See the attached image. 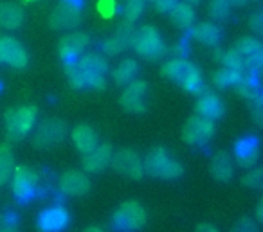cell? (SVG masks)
<instances>
[{
    "label": "cell",
    "mask_w": 263,
    "mask_h": 232,
    "mask_svg": "<svg viewBox=\"0 0 263 232\" xmlns=\"http://www.w3.org/2000/svg\"><path fill=\"white\" fill-rule=\"evenodd\" d=\"M65 74L70 87L76 90H103L106 87L108 62L98 52H83L74 63L65 65Z\"/></svg>",
    "instance_id": "obj_1"
},
{
    "label": "cell",
    "mask_w": 263,
    "mask_h": 232,
    "mask_svg": "<svg viewBox=\"0 0 263 232\" xmlns=\"http://www.w3.org/2000/svg\"><path fill=\"white\" fill-rule=\"evenodd\" d=\"M144 173L154 178H162V180H175L182 177L184 167L177 159H173L172 153L164 148H154L146 153L143 159Z\"/></svg>",
    "instance_id": "obj_2"
},
{
    "label": "cell",
    "mask_w": 263,
    "mask_h": 232,
    "mask_svg": "<svg viewBox=\"0 0 263 232\" xmlns=\"http://www.w3.org/2000/svg\"><path fill=\"white\" fill-rule=\"evenodd\" d=\"M132 49L141 58L148 60V62H159L168 52L161 33L154 26H143L136 31V36H134V42H132Z\"/></svg>",
    "instance_id": "obj_3"
},
{
    "label": "cell",
    "mask_w": 263,
    "mask_h": 232,
    "mask_svg": "<svg viewBox=\"0 0 263 232\" xmlns=\"http://www.w3.org/2000/svg\"><path fill=\"white\" fill-rule=\"evenodd\" d=\"M146 210L139 202H124L112 214V227L117 232H137L146 225Z\"/></svg>",
    "instance_id": "obj_4"
},
{
    "label": "cell",
    "mask_w": 263,
    "mask_h": 232,
    "mask_svg": "<svg viewBox=\"0 0 263 232\" xmlns=\"http://www.w3.org/2000/svg\"><path fill=\"white\" fill-rule=\"evenodd\" d=\"M36 106L24 105L18 108H11L6 112V130L11 141H22L36 123Z\"/></svg>",
    "instance_id": "obj_5"
},
{
    "label": "cell",
    "mask_w": 263,
    "mask_h": 232,
    "mask_svg": "<svg viewBox=\"0 0 263 232\" xmlns=\"http://www.w3.org/2000/svg\"><path fill=\"white\" fill-rule=\"evenodd\" d=\"M83 0H62L52 11L49 24L56 31H72L80 26Z\"/></svg>",
    "instance_id": "obj_6"
},
{
    "label": "cell",
    "mask_w": 263,
    "mask_h": 232,
    "mask_svg": "<svg viewBox=\"0 0 263 232\" xmlns=\"http://www.w3.org/2000/svg\"><path fill=\"white\" fill-rule=\"evenodd\" d=\"M67 131H69V128L63 119H58V117L45 119L36 126V131L33 135V144L40 149H49L63 142V139L67 137Z\"/></svg>",
    "instance_id": "obj_7"
},
{
    "label": "cell",
    "mask_w": 263,
    "mask_h": 232,
    "mask_svg": "<svg viewBox=\"0 0 263 232\" xmlns=\"http://www.w3.org/2000/svg\"><path fill=\"white\" fill-rule=\"evenodd\" d=\"M13 195L18 202H29L40 191V175L27 166H20L13 171Z\"/></svg>",
    "instance_id": "obj_8"
},
{
    "label": "cell",
    "mask_w": 263,
    "mask_h": 232,
    "mask_svg": "<svg viewBox=\"0 0 263 232\" xmlns=\"http://www.w3.org/2000/svg\"><path fill=\"white\" fill-rule=\"evenodd\" d=\"M215 135V121L200 115H191L182 128V139L190 146H205Z\"/></svg>",
    "instance_id": "obj_9"
},
{
    "label": "cell",
    "mask_w": 263,
    "mask_h": 232,
    "mask_svg": "<svg viewBox=\"0 0 263 232\" xmlns=\"http://www.w3.org/2000/svg\"><path fill=\"white\" fill-rule=\"evenodd\" d=\"M110 166H112L117 173L124 175V177H128V178H134V180H141V178L146 175L144 173L143 159H141L134 149H128V148L114 151Z\"/></svg>",
    "instance_id": "obj_10"
},
{
    "label": "cell",
    "mask_w": 263,
    "mask_h": 232,
    "mask_svg": "<svg viewBox=\"0 0 263 232\" xmlns=\"http://www.w3.org/2000/svg\"><path fill=\"white\" fill-rule=\"evenodd\" d=\"M150 87L144 80H136L123 90L119 98V105L123 110L130 113H143L146 110V98Z\"/></svg>",
    "instance_id": "obj_11"
},
{
    "label": "cell",
    "mask_w": 263,
    "mask_h": 232,
    "mask_svg": "<svg viewBox=\"0 0 263 232\" xmlns=\"http://www.w3.org/2000/svg\"><path fill=\"white\" fill-rule=\"evenodd\" d=\"M90 36L87 33H70L60 40L58 44V54L62 58L63 65L74 63L90 45Z\"/></svg>",
    "instance_id": "obj_12"
},
{
    "label": "cell",
    "mask_w": 263,
    "mask_h": 232,
    "mask_svg": "<svg viewBox=\"0 0 263 232\" xmlns=\"http://www.w3.org/2000/svg\"><path fill=\"white\" fill-rule=\"evenodd\" d=\"M136 31L137 29L134 24L123 20V24L117 27L116 34L101 42V51L105 52L106 56H117V54H121V52H124L126 49L132 47Z\"/></svg>",
    "instance_id": "obj_13"
},
{
    "label": "cell",
    "mask_w": 263,
    "mask_h": 232,
    "mask_svg": "<svg viewBox=\"0 0 263 232\" xmlns=\"http://www.w3.org/2000/svg\"><path fill=\"white\" fill-rule=\"evenodd\" d=\"M92 187L90 178L83 171H65L58 180L60 195L76 198V196H85Z\"/></svg>",
    "instance_id": "obj_14"
},
{
    "label": "cell",
    "mask_w": 263,
    "mask_h": 232,
    "mask_svg": "<svg viewBox=\"0 0 263 232\" xmlns=\"http://www.w3.org/2000/svg\"><path fill=\"white\" fill-rule=\"evenodd\" d=\"M29 56L16 38L0 36V63L9 65L13 69H24L27 67Z\"/></svg>",
    "instance_id": "obj_15"
},
{
    "label": "cell",
    "mask_w": 263,
    "mask_h": 232,
    "mask_svg": "<svg viewBox=\"0 0 263 232\" xmlns=\"http://www.w3.org/2000/svg\"><path fill=\"white\" fill-rule=\"evenodd\" d=\"M70 221L69 210L63 205H51L38 214L36 227L42 232H62Z\"/></svg>",
    "instance_id": "obj_16"
},
{
    "label": "cell",
    "mask_w": 263,
    "mask_h": 232,
    "mask_svg": "<svg viewBox=\"0 0 263 232\" xmlns=\"http://www.w3.org/2000/svg\"><path fill=\"white\" fill-rule=\"evenodd\" d=\"M234 162L240 167H254L259 159V141L254 135H245L234 142Z\"/></svg>",
    "instance_id": "obj_17"
},
{
    "label": "cell",
    "mask_w": 263,
    "mask_h": 232,
    "mask_svg": "<svg viewBox=\"0 0 263 232\" xmlns=\"http://www.w3.org/2000/svg\"><path fill=\"white\" fill-rule=\"evenodd\" d=\"M114 157V148L110 142L98 144V148L92 149L90 153L83 155V169L85 173H101L110 166Z\"/></svg>",
    "instance_id": "obj_18"
},
{
    "label": "cell",
    "mask_w": 263,
    "mask_h": 232,
    "mask_svg": "<svg viewBox=\"0 0 263 232\" xmlns=\"http://www.w3.org/2000/svg\"><path fill=\"white\" fill-rule=\"evenodd\" d=\"M223 112H226V105H223L222 98L213 92H202L198 101L195 103V113L205 117V119L216 121L223 115Z\"/></svg>",
    "instance_id": "obj_19"
},
{
    "label": "cell",
    "mask_w": 263,
    "mask_h": 232,
    "mask_svg": "<svg viewBox=\"0 0 263 232\" xmlns=\"http://www.w3.org/2000/svg\"><path fill=\"white\" fill-rule=\"evenodd\" d=\"M234 169H236V162H234L233 155L227 151H216L211 159V175L216 182H231L234 177Z\"/></svg>",
    "instance_id": "obj_20"
},
{
    "label": "cell",
    "mask_w": 263,
    "mask_h": 232,
    "mask_svg": "<svg viewBox=\"0 0 263 232\" xmlns=\"http://www.w3.org/2000/svg\"><path fill=\"white\" fill-rule=\"evenodd\" d=\"M70 137H72L74 148H76L80 153H83V155L90 153L92 149H96L99 144L98 131H96L92 126H88V124H78V126L72 130V133H70Z\"/></svg>",
    "instance_id": "obj_21"
},
{
    "label": "cell",
    "mask_w": 263,
    "mask_h": 232,
    "mask_svg": "<svg viewBox=\"0 0 263 232\" xmlns=\"http://www.w3.org/2000/svg\"><path fill=\"white\" fill-rule=\"evenodd\" d=\"M190 36L205 47H216L222 42V31L213 22H200L190 29Z\"/></svg>",
    "instance_id": "obj_22"
},
{
    "label": "cell",
    "mask_w": 263,
    "mask_h": 232,
    "mask_svg": "<svg viewBox=\"0 0 263 232\" xmlns=\"http://www.w3.org/2000/svg\"><path fill=\"white\" fill-rule=\"evenodd\" d=\"M24 24V9L13 2H0V27L8 31L20 29Z\"/></svg>",
    "instance_id": "obj_23"
},
{
    "label": "cell",
    "mask_w": 263,
    "mask_h": 232,
    "mask_svg": "<svg viewBox=\"0 0 263 232\" xmlns=\"http://www.w3.org/2000/svg\"><path fill=\"white\" fill-rule=\"evenodd\" d=\"M137 72H139V65H137L136 60H132V58L121 60L116 65V69L112 70L114 83L119 85V87H126L132 81L137 80Z\"/></svg>",
    "instance_id": "obj_24"
},
{
    "label": "cell",
    "mask_w": 263,
    "mask_h": 232,
    "mask_svg": "<svg viewBox=\"0 0 263 232\" xmlns=\"http://www.w3.org/2000/svg\"><path fill=\"white\" fill-rule=\"evenodd\" d=\"M195 18H197V13H195L193 6L186 4V2H179L175 8L170 11V20L175 27L184 31H190L195 26Z\"/></svg>",
    "instance_id": "obj_25"
},
{
    "label": "cell",
    "mask_w": 263,
    "mask_h": 232,
    "mask_svg": "<svg viewBox=\"0 0 263 232\" xmlns=\"http://www.w3.org/2000/svg\"><path fill=\"white\" fill-rule=\"evenodd\" d=\"M179 85L186 92H190V94H202V92H205V83H204V78H202V72L193 63H190L187 69L184 70Z\"/></svg>",
    "instance_id": "obj_26"
},
{
    "label": "cell",
    "mask_w": 263,
    "mask_h": 232,
    "mask_svg": "<svg viewBox=\"0 0 263 232\" xmlns=\"http://www.w3.org/2000/svg\"><path fill=\"white\" fill-rule=\"evenodd\" d=\"M234 49L243 56L245 63H247L249 60H252L254 56H258L263 52V42L254 36H241L240 40L234 44Z\"/></svg>",
    "instance_id": "obj_27"
},
{
    "label": "cell",
    "mask_w": 263,
    "mask_h": 232,
    "mask_svg": "<svg viewBox=\"0 0 263 232\" xmlns=\"http://www.w3.org/2000/svg\"><path fill=\"white\" fill-rule=\"evenodd\" d=\"M15 171V157L9 144H0V185L8 184Z\"/></svg>",
    "instance_id": "obj_28"
},
{
    "label": "cell",
    "mask_w": 263,
    "mask_h": 232,
    "mask_svg": "<svg viewBox=\"0 0 263 232\" xmlns=\"http://www.w3.org/2000/svg\"><path fill=\"white\" fill-rule=\"evenodd\" d=\"M243 76L245 74L240 72V70L223 67V69L216 70V74L213 76V83H215L218 88H234L238 83H240Z\"/></svg>",
    "instance_id": "obj_29"
},
{
    "label": "cell",
    "mask_w": 263,
    "mask_h": 232,
    "mask_svg": "<svg viewBox=\"0 0 263 232\" xmlns=\"http://www.w3.org/2000/svg\"><path fill=\"white\" fill-rule=\"evenodd\" d=\"M146 4H148V0H124V4L121 6L117 11L123 15V18L126 20V22L136 24L137 20L143 16L144 9H146Z\"/></svg>",
    "instance_id": "obj_30"
},
{
    "label": "cell",
    "mask_w": 263,
    "mask_h": 232,
    "mask_svg": "<svg viewBox=\"0 0 263 232\" xmlns=\"http://www.w3.org/2000/svg\"><path fill=\"white\" fill-rule=\"evenodd\" d=\"M191 62H187L186 58H172L168 60V62L162 65V76H166L168 80L175 81V83H179L180 78H182L184 70L187 69V65H190Z\"/></svg>",
    "instance_id": "obj_31"
},
{
    "label": "cell",
    "mask_w": 263,
    "mask_h": 232,
    "mask_svg": "<svg viewBox=\"0 0 263 232\" xmlns=\"http://www.w3.org/2000/svg\"><path fill=\"white\" fill-rule=\"evenodd\" d=\"M220 62H222V65L227 67V69L240 70V72H243V74L247 72V63H245V58L234 47L227 49V51H222V54H220Z\"/></svg>",
    "instance_id": "obj_32"
},
{
    "label": "cell",
    "mask_w": 263,
    "mask_h": 232,
    "mask_svg": "<svg viewBox=\"0 0 263 232\" xmlns=\"http://www.w3.org/2000/svg\"><path fill=\"white\" fill-rule=\"evenodd\" d=\"M231 8L229 0H209L208 13L215 22H223L231 16Z\"/></svg>",
    "instance_id": "obj_33"
},
{
    "label": "cell",
    "mask_w": 263,
    "mask_h": 232,
    "mask_svg": "<svg viewBox=\"0 0 263 232\" xmlns=\"http://www.w3.org/2000/svg\"><path fill=\"white\" fill-rule=\"evenodd\" d=\"M245 187L254 189V191H263V166L251 167L247 173L241 177Z\"/></svg>",
    "instance_id": "obj_34"
},
{
    "label": "cell",
    "mask_w": 263,
    "mask_h": 232,
    "mask_svg": "<svg viewBox=\"0 0 263 232\" xmlns=\"http://www.w3.org/2000/svg\"><path fill=\"white\" fill-rule=\"evenodd\" d=\"M0 232H20L18 218L15 212H4L0 216Z\"/></svg>",
    "instance_id": "obj_35"
},
{
    "label": "cell",
    "mask_w": 263,
    "mask_h": 232,
    "mask_svg": "<svg viewBox=\"0 0 263 232\" xmlns=\"http://www.w3.org/2000/svg\"><path fill=\"white\" fill-rule=\"evenodd\" d=\"M249 27H251V31L256 36H259L263 40V9L251 13V16H249Z\"/></svg>",
    "instance_id": "obj_36"
},
{
    "label": "cell",
    "mask_w": 263,
    "mask_h": 232,
    "mask_svg": "<svg viewBox=\"0 0 263 232\" xmlns=\"http://www.w3.org/2000/svg\"><path fill=\"white\" fill-rule=\"evenodd\" d=\"M231 232H258V223L252 218L243 216L234 223V227L231 228Z\"/></svg>",
    "instance_id": "obj_37"
},
{
    "label": "cell",
    "mask_w": 263,
    "mask_h": 232,
    "mask_svg": "<svg viewBox=\"0 0 263 232\" xmlns=\"http://www.w3.org/2000/svg\"><path fill=\"white\" fill-rule=\"evenodd\" d=\"M98 9H99V13H101L103 16L110 18L114 13H117V9H119V8H117L116 0H99Z\"/></svg>",
    "instance_id": "obj_38"
},
{
    "label": "cell",
    "mask_w": 263,
    "mask_h": 232,
    "mask_svg": "<svg viewBox=\"0 0 263 232\" xmlns=\"http://www.w3.org/2000/svg\"><path fill=\"white\" fill-rule=\"evenodd\" d=\"M251 117L256 126L263 128V103H251Z\"/></svg>",
    "instance_id": "obj_39"
},
{
    "label": "cell",
    "mask_w": 263,
    "mask_h": 232,
    "mask_svg": "<svg viewBox=\"0 0 263 232\" xmlns=\"http://www.w3.org/2000/svg\"><path fill=\"white\" fill-rule=\"evenodd\" d=\"M180 0H154V6L159 13H170Z\"/></svg>",
    "instance_id": "obj_40"
},
{
    "label": "cell",
    "mask_w": 263,
    "mask_h": 232,
    "mask_svg": "<svg viewBox=\"0 0 263 232\" xmlns=\"http://www.w3.org/2000/svg\"><path fill=\"white\" fill-rule=\"evenodd\" d=\"M173 52H175V58H186L187 52H190V49H187V40H180L179 44L175 45Z\"/></svg>",
    "instance_id": "obj_41"
},
{
    "label": "cell",
    "mask_w": 263,
    "mask_h": 232,
    "mask_svg": "<svg viewBox=\"0 0 263 232\" xmlns=\"http://www.w3.org/2000/svg\"><path fill=\"white\" fill-rule=\"evenodd\" d=\"M195 232H218V228H216L215 225H211V223H200Z\"/></svg>",
    "instance_id": "obj_42"
},
{
    "label": "cell",
    "mask_w": 263,
    "mask_h": 232,
    "mask_svg": "<svg viewBox=\"0 0 263 232\" xmlns=\"http://www.w3.org/2000/svg\"><path fill=\"white\" fill-rule=\"evenodd\" d=\"M256 220L263 223V196H261V200L258 202V205H256Z\"/></svg>",
    "instance_id": "obj_43"
},
{
    "label": "cell",
    "mask_w": 263,
    "mask_h": 232,
    "mask_svg": "<svg viewBox=\"0 0 263 232\" xmlns=\"http://www.w3.org/2000/svg\"><path fill=\"white\" fill-rule=\"evenodd\" d=\"M229 4L233 6V8H241V6L247 4V0H229Z\"/></svg>",
    "instance_id": "obj_44"
},
{
    "label": "cell",
    "mask_w": 263,
    "mask_h": 232,
    "mask_svg": "<svg viewBox=\"0 0 263 232\" xmlns=\"http://www.w3.org/2000/svg\"><path fill=\"white\" fill-rule=\"evenodd\" d=\"M83 232H105V230H103L101 227H96V225H92V227H87V228H85Z\"/></svg>",
    "instance_id": "obj_45"
},
{
    "label": "cell",
    "mask_w": 263,
    "mask_h": 232,
    "mask_svg": "<svg viewBox=\"0 0 263 232\" xmlns=\"http://www.w3.org/2000/svg\"><path fill=\"white\" fill-rule=\"evenodd\" d=\"M186 4H190V6H197V4H200L202 0H184Z\"/></svg>",
    "instance_id": "obj_46"
},
{
    "label": "cell",
    "mask_w": 263,
    "mask_h": 232,
    "mask_svg": "<svg viewBox=\"0 0 263 232\" xmlns=\"http://www.w3.org/2000/svg\"><path fill=\"white\" fill-rule=\"evenodd\" d=\"M148 2H154V0H148Z\"/></svg>",
    "instance_id": "obj_47"
},
{
    "label": "cell",
    "mask_w": 263,
    "mask_h": 232,
    "mask_svg": "<svg viewBox=\"0 0 263 232\" xmlns=\"http://www.w3.org/2000/svg\"><path fill=\"white\" fill-rule=\"evenodd\" d=\"M259 74H263V69H261V72H259Z\"/></svg>",
    "instance_id": "obj_48"
},
{
    "label": "cell",
    "mask_w": 263,
    "mask_h": 232,
    "mask_svg": "<svg viewBox=\"0 0 263 232\" xmlns=\"http://www.w3.org/2000/svg\"><path fill=\"white\" fill-rule=\"evenodd\" d=\"M29 2H33V0H29Z\"/></svg>",
    "instance_id": "obj_49"
}]
</instances>
